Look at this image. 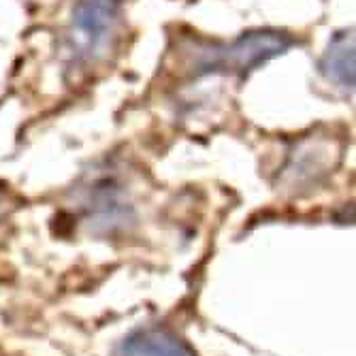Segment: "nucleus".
Listing matches in <instances>:
<instances>
[{
    "mask_svg": "<svg viewBox=\"0 0 356 356\" xmlns=\"http://www.w3.org/2000/svg\"><path fill=\"white\" fill-rule=\"evenodd\" d=\"M115 356H194V352L169 331L141 329L120 341Z\"/></svg>",
    "mask_w": 356,
    "mask_h": 356,
    "instance_id": "obj_4",
    "label": "nucleus"
},
{
    "mask_svg": "<svg viewBox=\"0 0 356 356\" xmlns=\"http://www.w3.org/2000/svg\"><path fill=\"white\" fill-rule=\"evenodd\" d=\"M337 160V149L333 141H322V139H305L295 154L290 156V163L286 165V175L293 177V186L299 181H312L325 175Z\"/></svg>",
    "mask_w": 356,
    "mask_h": 356,
    "instance_id": "obj_3",
    "label": "nucleus"
},
{
    "mask_svg": "<svg viewBox=\"0 0 356 356\" xmlns=\"http://www.w3.org/2000/svg\"><path fill=\"white\" fill-rule=\"evenodd\" d=\"M295 45L288 32L280 30H252L231 43H211L197 54L190 67L194 75L201 73H248L261 64L286 54Z\"/></svg>",
    "mask_w": 356,
    "mask_h": 356,
    "instance_id": "obj_1",
    "label": "nucleus"
},
{
    "mask_svg": "<svg viewBox=\"0 0 356 356\" xmlns=\"http://www.w3.org/2000/svg\"><path fill=\"white\" fill-rule=\"evenodd\" d=\"M115 9L111 0H83L73 11V45L77 54L96 58L115 32Z\"/></svg>",
    "mask_w": 356,
    "mask_h": 356,
    "instance_id": "obj_2",
    "label": "nucleus"
},
{
    "mask_svg": "<svg viewBox=\"0 0 356 356\" xmlns=\"http://www.w3.org/2000/svg\"><path fill=\"white\" fill-rule=\"evenodd\" d=\"M320 71L331 83L343 90L354 88V35L352 30L337 32L331 39L325 56L320 60Z\"/></svg>",
    "mask_w": 356,
    "mask_h": 356,
    "instance_id": "obj_5",
    "label": "nucleus"
}]
</instances>
